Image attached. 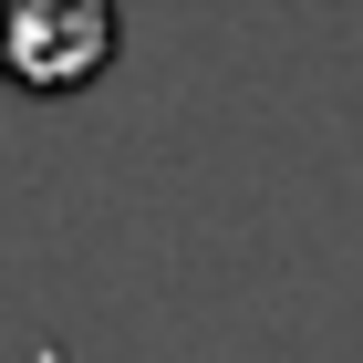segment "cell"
Masks as SVG:
<instances>
[{
	"label": "cell",
	"mask_w": 363,
	"mask_h": 363,
	"mask_svg": "<svg viewBox=\"0 0 363 363\" xmlns=\"http://www.w3.org/2000/svg\"><path fill=\"white\" fill-rule=\"evenodd\" d=\"M114 62V0H0V84L21 94H84Z\"/></svg>",
	"instance_id": "6da1fadb"
}]
</instances>
